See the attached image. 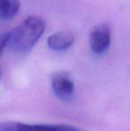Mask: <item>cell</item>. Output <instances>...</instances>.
<instances>
[{"label":"cell","instance_id":"7a4b0ae2","mask_svg":"<svg viewBox=\"0 0 130 131\" xmlns=\"http://www.w3.org/2000/svg\"><path fill=\"white\" fill-rule=\"evenodd\" d=\"M0 131H83L69 125L25 124L21 122H7L0 125Z\"/></svg>","mask_w":130,"mask_h":131},{"label":"cell","instance_id":"277c9868","mask_svg":"<svg viewBox=\"0 0 130 131\" xmlns=\"http://www.w3.org/2000/svg\"><path fill=\"white\" fill-rule=\"evenodd\" d=\"M111 29L105 24H100L94 27L89 36V43L94 53L101 54L109 48L111 45Z\"/></svg>","mask_w":130,"mask_h":131},{"label":"cell","instance_id":"6da1fadb","mask_svg":"<svg viewBox=\"0 0 130 131\" xmlns=\"http://www.w3.org/2000/svg\"><path fill=\"white\" fill-rule=\"evenodd\" d=\"M45 24L38 16H29L10 31L8 45L14 52L24 53L31 50L45 30Z\"/></svg>","mask_w":130,"mask_h":131},{"label":"cell","instance_id":"52a82bcc","mask_svg":"<svg viewBox=\"0 0 130 131\" xmlns=\"http://www.w3.org/2000/svg\"><path fill=\"white\" fill-rule=\"evenodd\" d=\"M9 38H10V32H4L0 34V55L8 45Z\"/></svg>","mask_w":130,"mask_h":131},{"label":"cell","instance_id":"5b68a950","mask_svg":"<svg viewBox=\"0 0 130 131\" xmlns=\"http://www.w3.org/2000/svg\"><path fill=\"white\" fill-rule=\"evenodd\" d=\"M74 43V35L68 31H60L51 35L47 38V46L54 51H65Z\"/></svg>","mask_w":130,"mask_h":131},{"label":"cell","instance_id":"3957f363","mask_svg":"<svg viewBox=\"0 0 130 131\" xmlns=\"http://www.w3.org/2000/svg\"><path fill=\"white\" fill-rule=\"evenodd\" d=\"M51 85L56 96L62 100L69 101L74 95L75 85L68 73H54L51 79Z\"/></svg>","mask_w":130,"mask_h":131},{"label":"cell","instance_id":"8992f818","mask_svg":"<svg viewBox=\"0 0 130 131\" xmlns=\"http://www.w3.org/2000/svg\"><path fill=\"white\" fill-rule=\"evenodd\" d=\"M21 7L20 0H0V19L11 20L18 14Z\"/></svg>","mask_w":130,"mask_h":131}]
</instances>
